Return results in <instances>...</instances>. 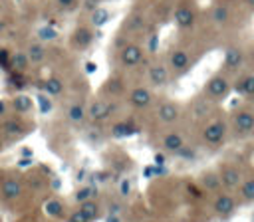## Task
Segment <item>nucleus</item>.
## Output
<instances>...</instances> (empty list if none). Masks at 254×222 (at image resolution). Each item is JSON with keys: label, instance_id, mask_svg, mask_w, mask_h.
<instances>
[{"label": "nucleus", "instance_id": "obj_1", "mask_svg": "<svg viewBox=\"0 0 254 222\" xmlns=\"http://www.w3.org/2000/svg\"><path fill=\"white\" fill-rule=\"evenodd\" d=\"M224 135H226V125H224L222 121H212V123H208V125L204 127V131H202V137H204V141H206L208 145H218V143H222Z\"/></svg>", "mask_w": 254, "mask_h": 222}, {"label": "nucleus", "instance_id": "obj_2", "mask_svg": "<svg viewBox=\"0 0 254 222\" xmlns=\"http://www.w3.org/2000/svg\"><path fill=\"white\" fill-rule=\"evenodd\" d=\"M228 87H230V83H228V79L224 75H214L206 83V95L212 97V99H220V97L226 95Z\"/></svg>", "mask_w": 254, "mask_h": 222}, {"label": "nucleus", "instance_id": "obj_3", "mask_svg": "<svg viewBox=\"0 0 254 222\" xmlns=\"http://www.w3.org/2000/svg\"><path fill=\"white\" fill-rule=\"evenodd\" d=\"M141 59H143V50H141V46L129 44V46H125V48L121 50V63H123V65L135 67L137 63H141Z\"/></svg>", "mask_w": 254, "mask_h": 222}, {"label": "nucleus", "instance_id": "obj_4", "mask_svg": "<svg viewBox=\"0 0 254 222\" xmlns=\"http://www.w3.org/2000/svg\"><path fill=\"white\" fill-rule=\"evenodd\" d=\"M0 194L4 200H16L22 194V184L16 178H4L0 182Z\"/></svg>", "mask_w": 254, "mask_h": 222}, {"label": "nucleus", "instance_id": "obj_5", "mask_svg": "<svg viewBox=\"0 0 254 222\" xmlns=\"http://www.w3.org/2000/svg\"><path fill=\"white\" fill-rule=\"evenodd\" d=\"M220 182H222V186H226V188H236V186H240V182H242V174H240V170L234 168V166H224V168H222V174H220Z\"/></svg>", "mask_w": 254, "mask_h": 222}, {"label": "nucleus", "instance_id": "obj_6", "mask_svg": "<svg viewBox=\"0 0 254 222\" xmlns=\"http://www.w3.org/2000/svg\"><path fill=\"white\" fill-rule=\"evenodd\" d=\"M151 91L149 89H145V87H135L131 93H129V101H131V105L133 107H137V109H143V107H147L149 103H151Z\"/></svg>", "mask_w": 254, "mask_h": 222}, {"label": "nucleus", "instance_id": "obj_7", "mask_svg": "<svg viewBox=\"0 0 254 222\" xmlns=\"http://www.w3.org/2000/svg\"><path fill=\"white\" fill-rule=\"evenodd\" d=\"M234 127L240 133H250L254 129V113H250V111H238L234 115Z\"/></svg>", "mask_w": 254, "mask_h": 222}, {"label": "nucleus", "instance_id": "obj_8", "mask_svg": "<svg viewBox=\"0 0 254 222\" xmlns=\"http://www.w3.org/2000/svg\"><path fill=\"white\" fill-rule=\"evenodd\" d=\"M147 77H149V81H151L153 85H157V87H161V85H165V83L169 81L167 67H165V65H161V63L151 65V67H149V71H147Z\"/></svg>", "mask_w": 254, "mask_h": 222}, {"label": "nucleus", "instance_id": "obj_9", "mask_svg": "<svg viewBox=\"0 0 254 222\" xmlns=\"http://www.w3.org/2000/svg\"><path fill=\"white\" fill-rule=\"evenodd\" d=\"M179 115L181 113H179V107L175 103H161L157 109V117L163 123H175L179 119Z\"/></svg>", "mask_w": 254, "mask_h": 222}, {"label": "nucleus", "instance_id": "obj_10", "mask_svg": "<svg viewBox=\"0 0 254 222\" xmlns=\"http://www.w3.org/2000/svg\"><path fill=\"white\" fill-rule=\"evenodd\" d=\"M109 105L105 103V101H93L91 105H89V109H87V117L91 119V121H103V119H107L109 117Z\"/></svg>", "mask_w": 254, "mask_h": 222}, {"label": "nucleus", "instance_id": "obj_11", "mask_svg": "<svg viewBox=\"0 0 254 222\" xmlns=\"http://www.w3.org/2000/svg\"><path fill=\"white\" fill-rule=\"evenodd\" d=\"M91 42H93V34H91V30L85 28V26H79V28L71 34V44H73L75 48H87Z\"/></svg>", "mask_w": 254, "mask_h": 222}, {"label": "nucleus", "instance_id": "obj_12", "mask_svg": "<svg viewBox=\"0 0 254 222\" xmlns=\"http://www.w3.org/2000/svg\"><path fill=\"white\" fill-rule=\"evenodd\" d=\"M190 63V56L185 50H173L171 52V67L175 71H185Z\"/></svg>", "mask_w": 254, "mask_h": 222}, {"label": "nucleus", "instance_id": "obj_13", "mask_svg": "<svg viewBox=\"0 0 254 222\" xmlns=\"http://www.w3.org/2000/svg\"><path fill=\"white\" fill-rule=\"evenodd\" d=\"M175 22L181 28H190L194 24V12L189 6H179L175 10Z\"/></svg>", "mask_w": 254, "mask_h": 222}, {"label": "nucleus", "instance_id": "obj_14", "mask_svg": "<svg viewBox=\"0 0 254 222\" xmlns=\"http://www.w3.org/2000/svg\"><path fill=\"white\" fill-rule=\"evenodd\" d=\"M234 210V198L230 194H218L214 200V212L220 216H228Z\"/></svg>", "mask_w": 254, "mask_h": 222}, {"label": "nucleus", "instance_id": "obj_15", "mask_svg": "<svg viewBox=\"0 0 254 222\" xmlns=\"http://www.w3.org/2000/svg\"><path fill=\"white\" fill-rule=\"evenodd\" d=\"M242 59H244V54L240 48H228L224 52V67H228V69H238Z\"/></svg>", "mask_w": 254, "mask_h": 222}, {"label": "nucleus", "instance_id": "obj_16", "mask_svg": "<svg viewBox=\"0 0 254 222\" xmlns=\"http://www.w3.org/2000/svg\"><path fill=\"white\" fill-rule=\"evenodd\" d=\"M28 65H30V59H28V54H24V52H16V54H12V56H10V61H8V67H10L12 71H18V73H24V71L28 69Z\"/></svg>", "mask_w": 254, "mask_h": 222}, {"label": "nucleus", "instance_id": "obj_17", "mask_svg": "<svg viewBox=\"0 0 254 222\" xmlns=\"http://www.w3.org/2000/svg\"><path fill=\"white\" fill-rule=\"evenodd\" d=\"M163 147H165V151H169V153H179V151L185 147V141H183L181 135L169 133V135H165V139H163Z\"/></svg>", "mask_w": 254, "mask_h": 222}, {"label": "nucleus", "instance_id": "obj_18", "mask_svg": "<svg viewBox=\"0 0 254 222\" xmlns=\"http://www.w3.org/2000/svg\"><path fill=\"white\" fill-rule=\"evenodd\" d=\"M79 210H81V214H83L89 222H93V220L99 218V206H97V202H93L91 198L85 200V202H79Z\"/></svg>", "mask_w": 254, "mask_h": 222}, {"label": "nucleus", "instance_id": "obj_19", "mask_svg": "<svg viewBox=\"0 0 254 222\" xmlns=\"http://www.w3.org/2000/svg\"><path fill=\"white\" fill-rule=\"evenodd\" d=\"M2 129H4L6 135H10V137H20V135L26 133V127H24L18 119H8V121H4V123H2Z\"/></svg>", "mask_w": 254, "mask_h": 222}, {"label": "nucleus", "instance_id": "obj_20", "mask_svg": "<svg viewBox=\"0 0 254 222\" xmlns=\"http://www.w3.org/2000/svg\"><path fill=\"white\" fill-rule=\"evenodd\" d=\"M200 182H202V186H204L206 190H210V192H214V190H218V188L222 186L220 176H218L216 172H204L202 178H200Z\"/></svg>", "mask_w": 254, "mask_h": 222}, {"label": "nucleus", "instance_id": "obj_21", "mask_svg": "<svg viewBox=\"0 0 254 222\" xmlns=\"http://www.w3.org/2000/svg\"><path fill=\"white\" fill-rule=\"evenodd\" d=\"M26 54H28L30 63H42L44 57H46V50H44V46H40V44H32Z\"/></svg>", "mask_w": 254, "mask_h": 222}, {"label": "nucleus", "instance_id": "obj_22", "mask_svg": "<svg viewBox=\"0 0 254 222\" xmlns=\"http://www.w3.org/2000/svg\"><path fill=\"white\" fill-rule=\"evenodd\" d=\"M12 105H14V109L18 113H28L32 109V97H28V95H16L14 101H12Z\"/></svg>", "mask_w": 254, "mask_h": 222}, {"label": "nucleus", "instance_id": "obj_23", "mask_svg": "<svg viewBox=\"0 0 254 222\" xmlns=\"http://www.w3.org/2000/svg\"><path fill=\"white\" fill-rule=\"evenodd\" d=\"M44 89L48 95H60L64 91V83L58 79V77H50L44 81Z\"/></svg>", "mask_w": 254, "mask_h": 222}, {"label": "nucleus", "instance_id": "obj_24", "mask_svg": "<svg viewBox=\"0 0 254 222\" xmlns=\"http://www.w3.org/2000/svg\"><path fill=\"white\" fill-rule=\"evenodd\" d=\"M67 119H69L71 123H81V121L85 119V109H83L81 105H77V103L69 105V107H67Z\"/></svg>", "mask_w": 254, "mask_h": 222}, {"label": "nucleus", "instance_id": "obj_25", "mask_svg": "<svg viewBox=\"0 0 254 222\" xmlns=\"http://www.w3.org/2000/svg\"><path fill=\"white\" fill-rule=\"evenodd\" d=\"M64 204L60 202V200H56V198H52V200H48L46 202V212L50 214V216H54V218H62L64 216Z\"/></svg>", "mask_w": 254, "mask_h": 222}, {"label": "nucleus", "instance_id": "obj_26", "mask_svg": "<svg viewBox=\"0 0 254 222\" xmlns=\"http://www.w3.org/2000/svg\"><path fill=\"white\" fill-rule=\"evenodd\" d=\"M240 194L246 202L254 200V178H248L246 182H240Z\"/></svg>", "mask_w": 254, "mask_h": 222}, {"label": "nucleus", "instance_id": "obj_27", "mask_svg": "<svg viewBox=\"0 0 254 222\" xmlns=\"http://www.w3.org/2000/svg\"><path fill=\"white\" fill-rule=\"evenodd\" d=\"M210 16H212V20H214L216 24H224L230 14H228V10H226L224 6H214L212 12H210Z\"/></svg>", "mask_w": 254, "mask_h": 222}, {"label": "nucleus", "instance_id": "obj_28", "mask_svg": "<svg viewBox=\"0 0 254 222\" xmlns=\"http://www.w3.org/2000/svg\"><path fill=\"white\" fill-rule=\"evenodd\" d=\"M107 18H109L107 10L95 8V10H93V16H91V24H93V26H103V24L107 22Z\"/></svg>", "mask_w": 254, "mask_h": 222}, {"label": "nucleus", "instance_id": "obj_29", "mask_svg": "<svg viewBox=\"0 0 254 222\" xmlns=\"http://www.w3.org/2000/svg\"><path fill=\"white\" fill-rule=\"evenodd\" d=\"M208 111H210V107L204 103V99H196V101L192 103V113H194L196 117H206Z\"/></svg>", "mask_w": 254, "mask_h": 222}, {"label": "nucleus", "instance_id": "obj_30", "mask_svg": "<svg viewBox=\"0 0 254 222\" xmlns=\"http://www.w3.org/2000/svg\"><path fill=\"white\" fill-rule=\"evenodd\" d=\"M238 91L240 93H246V95H254V75L242 79L240 85H238Z\"/></svg>", "mask_w": 254, "mask_h": 222}, {"label": "nucleus", "instance_id": "obj_31", "mask_svg": "<svg viewBox=\"0 0 254 222\" xmlns=\"http://www.w3.org/2000/svg\"><path fill=\"white\" fill-rule=\"evenodd\" d=\"M133 133H135V129L131 125H127V123H119V125L113 127V135L115 137H127V135H133Z\"/></svg>", "mask_w": 254, "mask_h": 222}, {"label": "nucleus", "instance_id": "obj_32", "mask_svg": "<svg viewBox=\"0 0 254 222\" xmlns=\"http://www.w3.org/2000/svg\"><path fill=\"white\" fill-rule=\"evenodd\" d=\"M93 194H95V190H93V188L83 186V188H79V190L75 192V200H77V202H85V200H89Z\"/></svg>", "mask_w": 254, "mask_h": 222}, {"label": "nucleus", "instance_id": "obj_33", "mask_svg": "<svg viewBox=\"0 0 254 222\" xmlns=\"http://www.w3.org/2000/svg\"><path fill=\"white\" fill-rule=\"evenodd\" d=\"M107 89H109L111 93H119V91L123 89V83H121V79H111V81L107 83Z\"/></svg>", "mask_w": 254, "mask_h": 222}, {"label": "nucleus", "instance_id": "obj_34", "mask_svg": "<svg viewBox=\"0 0 254 222\" xmlns=\"http://www.w3.org/2000/svg\"><path fill=\"white\" fill-rule=\"evenodd\" d=\"M67 222H89V220L81 214V210H75V212H71V214L67 216Z\"/></svg>", "mask_w": 254, "mask_h": 222}, {"label": "nucleus", "instance_id": "obj_35", "mask_svg": "<svg viewBox=\"0 0 254 222\" xmlns=\"http://www.w3.org/2000/svg\"><path fill=\"white\" fill-rule=\"evenodd\" d=\"M54 36H56V32H54L52 28H42V30H40V38H42V40H52Z\"/></svg>", "mask_w": 254, "mask_h": 222}, {"label": "nucleus", "instance_id": "obj_36", "mask_svg": "<svg viewBox=\"0 0 254 222\" xmlns=\"http://www.w3.org/2000/svg\"><path fill=\"white\" fill-rule=\"evenodd\" d=\"M141 24H143V20L137 16V18H131V22L127 24V28H129V30H139V28H141Z\"/></svg>", "mask_w": 254, "mask_h": 222}, {"label": "nucleus", "instance_id": "obj_37", "mask_svg": "<svg viewBox=\"0 0 254 222\" xmlns=\"http://www.w3.org/2000/svg\"><path fill=\"white\" fill-rule=\"evenodd\" d=\"M8 61H10V57H8V50H0V65H4V67L8 69Z\"/></svg>", "mask_w": 254, "mask_h": 222}, {"label": "nucleus", "instance_id": "obj_38", "mask_svg": "<svg viewBox=\"0 0 254 222\" xmlns=\"http://www.w3.org/2000/svg\"><path fill=\"white\" fill-rule=\"evenodd\" d=\"M40 103H42V113H48L50 111V101L46 97H40Z\"/></svg>", "mask_w": 254, "mask_h": 222}, {"label": "nucleus", "instance_id": "obj_39", "mask_svg": "<svg viewBox=\"0 0 254 222\" xmlns=\"http://www.w3.org/2000/svg\"><path fill=\"white\" fill-rule=\"evenodd\" d=\"M73 2H75V0H58V4H60L62 8H71Z\"/></svg>", "mask_w": 254, "mask_h": 222}, {"label": "nucleus", "instance_id": "obj_40", "mask_svg": "<svg viewBox=\"0 0 254 222\" xmlns=\"http://www.w3.org/2000/svg\"><path fill=\"white\" fill-rule=\"evenodd\" d=\"M95 4H97V0H87V2H85V8H89V10H95Z\"/></svg>", "mask_w": 254, "mask_h": 222}, {"label": "nucleus", "instance_id": "obj_41", "mask_svg": "<svg viewBox=\"0 0 254 222\" xmlns=\"http://www.w3.org/2000/svg\"><path fill=\"white\" fill-rule=\"evenodd\" d=\"M30 165H32V161H30V159H26V161L22 159V161H20V166H22V168H24V166H30Z\"/></svg>", "mask_w": 254, "mask_h": 222}, {"label": "nucleus", "instance_id": "obj_42", "mask_svg": "<svg viewBox=\"0 0 254 222\" xmlns=\"http://www.w3.org/2000/svg\"><path fill=\"white\" fill-rule=\"evenodd\" d=\"M121 192H123V194H127V192H129V186H127V182H123V184H121Z\"/></svg>", "mask_w": 254, "mask_h": 222}, {"label": "nucleus", "instance_id": "obj_43", "mask_svg": "<svg viewBox=\"0 0 254 222\" xmlns=\"http://www.w3.org/2000/svg\"><path fill=\"white\" fill-rule=\"evenodd\" d=\"M155 161H157V165H163V161H165V159H163V155H157V157H155Z\"/></svg>", "mask_w": 254, "mask_h": 222}, {"label": "nucleus", "instance_id": "obj_44", "mask_svg": "<svg viewBox=\"0 0 254 222\" xmlns=\"http://www.w3.org/2000/svg\"><path fill=\"white\" fill-rule=\"evenodd\" d=\"M85 67H87V71H95V63H87Z\"/></svg>", "mask_w": 254, "mask_h": 222}, {"label": "nucleus", "instance_id": "obj_45", "mask_svg": "<svg viewBox=\"0 0 254 222\" xmlns=\"http://www.w3.org/2000/svg\"><path fill=\"white\" fill-rule=\"evenodd\" d=\"M107 222H117V218H115V216H111V218H109Z\"/></svg>", "mask_w": 254, "mask_h": 222}, {"label": "nucleus", "instance_id": "obj_46", "mask_svg": "<svg viewBox=\"0 0 254 222\" xmlns=\"http://www.w3.org/2000/svg\"><path fill=\"white\" fill-rule=\"evenodd\" d=\"M2 113H4V105L0 103V115H2Z\"/></svg>", "mask_w": 254, "mask_h": 222}, {"label": "nucleus", "instance_id": "obj_47", "mask_svg": "<svg viewBox=\"0 0 254 222\" xmlns=\"http://www.w3.org/2000/svg\"><path fill=\"white\" fill-rule=\"evenodd\" d=\"M246 2H248V4H250V6L254 8V0H246Z\"/></svg>", "mask_w": 254, "mask_h": 222}, {"label": "nucleus", "instance_id": "obj_48", "mask_svg": "<svg viewBox=\"0 0 254 222\" xmlns=\"http://www.w3.org/2000/svg\"><path fill=\"white\" fill-rule=\"evenodd\" d=\"M2 180H4V174H2V172H0V182H2Z\"/></svg>", "mask_w": 254, "mask_h": 222}, {"label": "nucleus", "instance_id": "obj_49", "mask_svg": "<svg viewBox=\"0 0 254 222\" xmlns=\"http://www.w3.org/2000/svg\"><path fill=\"white\" fill-rule=\"evenodd\" d=\"M0 149H2V141H0Z\"/></svg>", "mask_w": 254, "mask_h": 222}]
</instances>
